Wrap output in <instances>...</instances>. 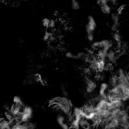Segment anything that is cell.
<instances>
[{
  "label": "cell",
  "instance_id": "6da1fadb",
  "mask_svg": "<svg viewBox=\"0 0 129 129\" xmlns=\"http://www.w3.org/2000/svg\"><path fill=\"white\" fill-rule=\"evenodd\" d=\"M33 110L29 106H25L22 110V115L20 120V123L28 122L32 118Z\"/></svg>",
  "mask_w": 129,
  "mask_h": 129
},
{
  "label": "cell",
  "instance_id": "7a4b0ae2",
  "mask_svg": "<svg viewBox=\"0 0 129 129\" xmlns=\"http://www.w3.org/2000/svg\"><path fill=\"white\" fill-rule=\"evenodd\" d=\"M97 27L96 21L92 16L90 15L88 17V22L86 25V31L87 33H93Z\"/></svg>",
  "mask_w": 129,
  "mask_h": 129
},
{
  "label": "cell",
  "instance_id": "3957f363",
  "mask_svg": "<svg viewBox=\"0 0 129 129\" xmlns=\"http://www.w3.org/2000/svg\"><path fill=\"white\" fill-rule=\"evenodd\" d=\"M117 60V54L114 49L111 48L107 54V62L111 65L116 64Z\"/></svg>",
  "mask_w": 129,
  "mask_h": 129
},
{
  "label": "cell",
  "instance_id": "277c9868",
  "mask_svg": "<svg viewBox=\"0 0 129 129\" xmlns=\"http://www.w3.org/2000/svg\"><path fill=\"white\" fill-rule=\"evenodd\" d=\"M12 125L6 118H2L0 122V129H10Z\"/></svg>",
  "mask_w": 129,
  "mask_h": 129
},
{
  "label": "cell",
  "instance_id": "5b68a950",
  "mask_svg": "<svg viewBox=\"0 0 129 129\" xmlns=\"http://www.w3.org/2000/svg\"><path fill=\"white\" fill-rule=\"evenodd\" d=\"M107 61L104 60H102L99 59L98 63H97L96 65V69L98 71L101 72L103 70H105L106 68V66L107 65Z\"/></svg>",
  "mask_w": 129,
  "mask_h": 129
},
{
  "label": "cell",
  "instance_id": "8992f818",
  "mask_svg": "<svg viewBox=\"0 0 129 129\" xmlns=\"http://www.w3.org/2000/svg\"><path fill=\"white\" fill-rule=\"evenodd\" d=\"M96 87H97V84L95 82H93V81H91V80H88L86 87L87 92L88 93L92 92H93L95 89H96Z\"/></svg>",
  "mask_w": 129,
  "mask_h": 129
},
{
  "label": "cell",
  "instance_id": "52a82bcc",
  "mask_svg": "<svg viewBox=\"0 0 129 129\" xmlns=\"http://www.w3.org/2000/svg\"><path fill=\"white\" fill-rule=\"evenodd\" d=\"M100 10L105 15H110L111 13V8L108 3L102 4L100 6Z\"/></svg>",
  "mask_w": 129,
  "mask_h": 129
},
{
  "label": "cell",
  "instance_id": "ba28073f",
  "mask_svg": "<svg viewBox=\"0 0 129 129\" xmlns=\"http://www.w3.org/2000/svg\"><path fill=\"white\" fill-rule=\"evenodd\" d=\"M112 37L113 39L114 40V41L116 42V43H119L121 42L122 37L121 35L119 34V33L118 32H113L112 33Z\"/></svg>",
  "mask_w": 129,
  "mask_h": 129
},
{
  "label": "cell",
  "instance_id": "9c48e42d",
  "mask_svg": "<svg viewBox=\"0 0 129 129\" xmlns=\"http://www.w3.org/2000/svg\"><path fill=\"white\" fill-rule=\"evenodd\" d=\"M56 121H57V122L58 124H59L60 126H61L63 124H64L65 122V117L63 115L59 114L56 117Z\"/></svg>",
  "mask_w": 129,
  "mask_h": 129
},
{
  "label": "cell",
  "instance_id": "30bf717a",
  "mask_svg": "<svg viewBox=\"0 0 129 129\" xmlns=\"http://www.w3.org/2000/svg\"><path fill=\"white\" fill-rule=\"evenodd\" d=\"M72 1V4H71V8L73 10H79L80 8V3L77 0H71Z\"/></svg>",
  "mask_w": 129,
  "mask_h": 129
},
{
  "label": "cell",
  "instance_id": "8fae6325",
  "mask_svg": "<svg viewBox=\"0 0 129 129\" xmlns=\"http://www.w3.org/2000/svg\"><path fill=\"white\" fill-rule=\"evenodd\" d=\"M119 15L117 13H112L111 15V20L113 23L115 24H120L119 23Z\"/></svg>",
  "mask_w": 129,
  "mask_h": 129
},
{
  "label": "cell",
  "instance_id": "7c38bea8",
  "mask_svg": "<svg viewBox=\"0 0 129 129\" xmlns=\"http://www.w3.org/2000/svg\"><path fill=\"white\" fill-rule=\"evenodd\" d=\"M51 20L50 19H49L48 18H44L42 20V23H43V25L44 27L45 28H49V25H50L51 24Z\"/></svg>",
  "mask_w": 129,
  "mask_h": 129
},
{
  "label": "cell",
  "instance_id": "4fadbf2b",
  "mask_svg": "<svg viewBox=\"0 0 129 129\" xmlns=\"http://www.w3.org/2000/svg\"><path fill=\"white\" fill-rule=\"evenodd\" d=\"M120 26V24H115L113 23L112 25L111 26V30L112 32H118Z\"/></svg>",
  "mask_w": 129,
  "mask_h": 129
},
{
  "label": "cell",
  "instance_id": "5bb4252c",
  "mask_svg": "<svg viewBox=\"0 0 129 129\" xmlns=\"http://www.w3.org/2000/svg\"><path fill=\"white\" fill-rule=\"evenodd\" d=\"M85 54H86L85 53L83 52H80L77 53V54H75V55H74V59L77 60V59H82V58L84 57V55H85Z\"/></svg>",
  "mask_w": 129,
  "mask_h": 129
},
{
  "label": "cell",
  "instance_id": "9a60e30c",
  "mask_svg": "<svg viewBox=\"0 0 129 129\" xmlns=\"http://www.w3.org/2000/svg\"><path fill=\"white\" fill-rule=\"evenodd\" d=\"M21 5V1L20 0H15L12 2V6L14 7V8H18Z\"/></svg>",
  "mask_w": 129,
  "mask_h": 129
},
{
  "label": "cell",
  "instance_id": "2e32d148",
  "mask_svg": "<svg viewBox=\"0 0 129 129\" xmlns=\"http://www.w3.org/2000/svg\"><path fill=\"white\" fill-rule=\"evenodd\" d=\"M125 8V6L124 5H121V6L118 8L117 10H116V13L118 14L119 15H122V12L123 11V10H124Z\"/></svg>",
  "mask_w": 129,
  "mask_h": 129
},
{
  "label": "cell",
  "instance_id": "e0dca14e",
  "mask_svg": "<svg viewBox=\"0 0 129 129\" xmlns=\"http://www.w3.org/2000/svg\"><path fill=\"white\" fill-rule=\"evenodd\" d=\"M92 48L95 49H98L100 48L99 41H95L92 44Z\"/></svg>",
  "mask_w": 129,
  "mask_h": 129
},
{
  "label": "cell",
  "instance_id": "ac0fdd59",
  "mask_svg": "<svg viewBox=\"0 0 129 129\" xmlns=\"http://www.w3.org/2000/svg\"><path fill=\"white\" fill-rule=\"evenodd\" d=\"M87 40L90 42H92L93 41V40H94V36H93V33H87Z\"/></svg>",
  "mask_w": 129,
  "mask_h": 129
},
{
  "label": "cell",
  "instance_id": "d6986e66",
  "mask_svg": "<svg viewBox=\"0 0 129 129\" xmlns=\"http://www.w3.org/2000/svg\"><path fill=\"white\" fill-rule=\"evenodd\" d=\"M74 55H75L73 54L72 52H67L66 54H65V57L68 58V59H74Z\"/></svg>",
  "mask_w": 129,
  "mask_h": 129
},
{
  "label": "cell",
  "instance_id": "ffe728a7",
  "mask_svg": "<svg viewBox=\"0 0 129 129\" xmlns=\"http://www.w3.org/2000/svg\"><path fill=\"white\" fill-rule=\"evenodd\" d=\"M61 89H62L63 94L64 95V96H67V95H68V93H67V91H66V90H65V88L64 87H62V88H61Z\"/></svg>",
  "mask_w": 129,
  "mask_h": 129
},
{
  "label": "cell",
  "instance_id": "44dd1931",
  "mask_svg": "<svg viewBox=\"0 0 129 129\" xmlns=\"http://www.w3.org/2000/svg\"><path fill=\"white\" fill-rule=\"evenodd\" d=\"M55 21L54 20H51L49 27H52V28L54 27V26H55Z\"/></svg>",
  "mask_w": 129,
  "mask_h": 129
},
{
  "label": "cell",
  "instance_id": "7402d4cb",
  "mask_svg": "<svg viewBox=\"0 0 129 129\" xmlns=\"http://www.w3.org/2000/svg\"><path fill=\"white\" fill-rule=\"evenodd\" d=\"M96 4L99 5V6H101V5H102V1L101 0H97L96 1Z\"/></svg>",
  "mask_w": 129,
  "mask_h": 129
},
{
  "label": "cell",
  "instance_id": "603a6c76",
  "mask_svg": "<svg viewBox=\"0 0 129 129\" xmlns=\"http://www.w3.org/2000/svg\"><path fill=\"white\" fill-rule=\"evenodd\" d=\"M102 4H106V3H108L107 0H101Z\"/></svg>",
  "mask_w": 129,
  "mask_h": 129
},
{
  "label": "cell",
  "instance_id": "cb8c5ba5",
  "mask_svg": "<svg viewBox=\"0 0 129 129\" xmlns=\"http://www.w3.org/2000/svg\"><path fill=\"white\" fill-rule=\"evenodd\" d=\"M126 75H127V77H128V78L129 79V71L128 72H126Z\"/></svg>",
  "mask_w": 129,
  "mask_h": 129
},
{
  "label": "cell",
  "instance_id": "d4e9b609",
  "mask_svg": "<svg viewBox=\"0 0 129 129\" xmlns=\"http://www.w3.org/2000/svg\"><path fill=\"white\" fill-rule=\"evenodd\" d=\"M21 1H24V2H27L29 1V0H21Z\"/></svg>",
  "mask_w": 129,
  "mask_h": 129
},
{
  "label": "cell",
  "instance_id": "484cf974",
  "mask_svg": "<svg viewBox=\"0 0 129 129\" xmlns=\"http://www.w3.org/2000/svg\"><path fill=\"white\" fill-rule=\"evenodd\" d=\"M106 129V128H104V127H101V129Z\"/></svg>",
  "mask_w": 129,
  "mask_h": 129
},
{
  "label": "cell",
  "instance_id": "4316f807",
  "mask_svg": "<svg viewBox=\"0 0 129 129\" xmlns=\"http://www.w3.org/2000/svg\"><path fill=\"white\" fill-rule=\"evenodd\" d=\"M107 2H109L111 1H112V0H107Z\"/></svg>",
  "mask_w": 129,
  "mask_h": 129
},
{
  "label": "cell",
  "instance_id": "83f0119b",
  "mask_svg": "<svg viewBox=\"0 0 129 129\" xmlns=\"http://www.w3.org/2000/svg\"><path fill=\"white\" fill-rule=\"evenodd\" d=\"M1 1L2 2H4V1H5V0H1Z\"/></svg>",
  "mask_w": 129,
  "mask_h": 129
}]
</instances>
